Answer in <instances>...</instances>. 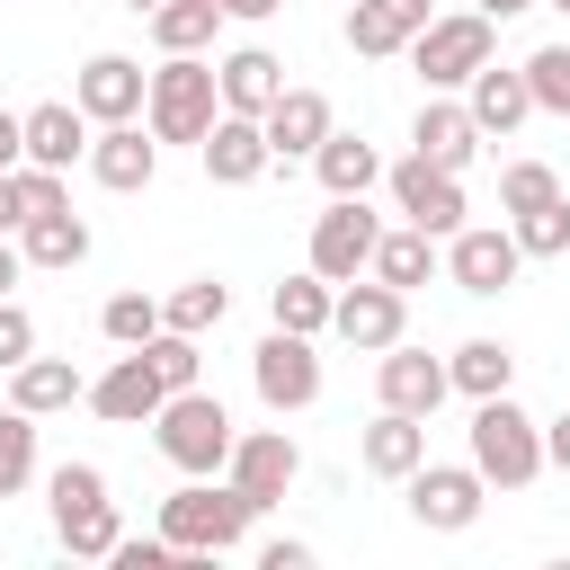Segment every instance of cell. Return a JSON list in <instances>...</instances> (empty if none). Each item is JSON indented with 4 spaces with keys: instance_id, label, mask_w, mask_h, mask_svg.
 I'll return each instance as SVG.
<instances>
[{
    "instance_id": "obj_1",
    "label": "cell",
    "mask_w": 570,
    "mask_h": 570,
    "mask_svg": "<svg viewBox=\"0 0 570 570\" xmlns=\"http://www.w3.org/2000/svg\"><path fill=\"white\" fill-rule=\"evenodd\" d=\"M249 517H258V508H249L232 481H214V472H187V481L160 499V534H169V552H178V561H214V552H240Z\"/></svg>"
},
{
    "instance_id": "obj_2",
    "label": "cell",
    "mask_w": 570,
    "mask_h": 570,
    "mask_svg": "<svg viewBox=\"0 0 570 570\" xmlns=\"http://www.w3.org/2000/svg\"><path fill=\"white\" fill-rule=\"evenodd\" d=\"M232 410L205 392V383H187V392H169L160 410H151V445H160V463L169 472H223V454H232Z\"/></svg>"
},
{
    "instance_id": "obj_3",
    "label": "cell",
    "mask_w": 570,
    "mask_h": 570,
    "mask_svg": "<svg viewBox=\"0 0 570 570\" xmlns=\"http://www.w3.org/2000/svg\"><path fill=\"white\" fill-rule=\"evenodd\" d=\"M223 116V89H214V62L205 53H169L142 89V125L151 142H205V125Z\"/></svg>"
},
{
    "instance_id": "obj_4",
    "label": "cell",
    "mask_w": 570,
    "mask_h": 570,
    "mask_svg": "<svg viewBox=\"0 0 570 570\" xmlns=\"http://www.w3.org/2000/svg\"><path fill=\"white\" fill-rule=\"evenodd\" d=\"M472 472H481L490 490H525V481L543 472V419H525L508 392L472 401Z\"/></svg>"
},
{
    "instance_id": "obj_5",
    "label": "cell",
    "mask_w": 570,
    "mask_h": 570,
    "mask_svg": "<svg viewBox=\"0 0 570 570\" xmlns=\"http://www.w3.org/2000/svg\"><path fill=\"white\" fill-rule=\"evenodd\" d=\"M45 499H53V534H62V552H71V561H107V552H116L125 517H116V499H107V472H98V463H53Z\"/></svg>"
},
{
    "instance_id": "obj_6",
    "label": "cell",
    "mask_w": 570,
    "mask_h": 570,
    "mask_svg": "<svg viewBox=\"0 0 570 570\" xmlns=\"http://www.w3.org/2000/svg\"><path fill=\"white\" fill-rule=\"evenodd\" d=\"M490 27H499V18H481V9L428 18V27L410 36V62H419V80H428V89H463V80L490 62Z\"/></svg>"
},
{
    "instance_id": "obj_7",
    "label": "cell",
    "mask_w": 570,
    "mask_h": 570,
    "mask_svg": "<svg viewBox=\"0 0 570 570\" xmlns=\"http://www.w3.org/2000/svg\"><path fill=\"white\" fill-rule=\"evenodd\" d=\"M374 240H383V214L365 196H330V214H312V276H330V285L365 276Z\"/></svg>"
},
{
    "instance_id": "obj_8",
    "label": "cell",
    "mask_w": 570,
    "mask_h": 570,
    "mask_svg": "<svg viewBox=\"0 0 570 570\" xmlns=\"http://www.w3.org/2000/svg\"><path fill=\"white\" fill-rule=\"evenodd\" d=\"M445 276H454V294H508L517 285V267H525V249H517V232L508 223H463V232H445V258H436Z\"/></svg>"
},
{
    "instance_id": "obj_9",
    "label": "cell",
    "mask_w": 570,
    "mask_h": 570,
    "mask_svg": "<svg viewBox=\"0 0 570 570\" xmlns=\"http://www.w3.org/2000/svg\"><path fill=\"white\" fill-rule=\"evenodd\" d=\"M249 392L285 419V410H312L321 401V356H312V338L303 330H267L258 347H249Z\"/></svg>"
},
{
    "instance_id": "obj_10",
    "label": "cell",
    "mask_w": 570,
    "mask_h": 570,
    "mask_svg": "<svg viewBox=\"0 0 570 570\" xmlns=\"http://www.w3.org/2000/svg\"><path fill=\"white\" fill-rule=\"evenodd\" d=\"M223 481H232L249 508H276V499L303 481V445H294L285 428H240L232 454H223Z\"/></svg>"
},
{
    "instance_id": "obj_11",
    "label": "cell",
    "mask_w": 570,
    "mask_h": 570,
    "mask_svg": "<svg viewBox=\"0 0 570 570\" xmlns=\"http://www.w3.org/2000/svg\"><path fill=\"white\" fill-rule=\"evenodd\" d=\"M330 330H338L347 347L383 356V347L410 330V294H401V285H383V276H347V285H338V303H330Z\"/></svg>"
},
{
    "instance_id": "obj_12",
    "label": "cell",
    "mask_w": 570,
    "mask_h": 570,
    "mask_svg": "<svg viewBox=\"0 0 570 570\" xmlns=\"http://www.w3.org/2000/svg\"><path fill=\"white\" fill-rule=\"evenodd\" d=\"M401 490H410V517H419L428 534H463V525H481V499H490V481H481L472 463H419Z\"/></svg>"
},
{
    "instance_id": "obj_13",
    "label": "cell",
    "mask_w": 570,
    "mask_h": 570,
    "mask_svg": "<svg viewBox=\"0 0 570 570\" xmlns=\"http://www.w3.org/2000/svg\"><path fill=\"white\" fill-rule=\"evenodd\" d=\"M383 187H392V205H401L428 240L463 232V178H445L436 160H419V151H410V160H392V169H383Z\"/></svg>"
},
{
    "instance_id": "obj_14",
    "label": "cell",
    "mask_w": 570,
    "mask_h": 570,
    "mask_svg": "<svg viewBox=\"0 0 570 570\" xmlns=\"http://www.w3.org/2000/svg\"><path fill=\"white\" fill-rule=\"evenodd\" d=\"M142 89H151V71L134 53H89L80 80H71V107L89 125H125V116H142Z\"/></svg>"
},
{
    "instance_id": "obj_15",
    "label": "cell",
    "mask_w": 570,
    "mask_h": 570,
    "mask_svg": "<svg viewBox=\"0 0 570 570\" xmlns=\"http://www.w3.org/2000/svg\"><path fill=\"white\" fill-rule=\"evenodd\" d=\"M481 142H490V134L472 125V107H463V98H445V89H428V107H419V125H410V151H419V160H436L445 178H463V169L481 160Z\"/></svg>"
},
{
    "instance_id": "obj_16",
    "label": "cell",
    "mask_w": 570,
    "mask_h": 570,
    "mask_svg": "<svg viewBox=\"0 0 570 570\" xmlns=\"http://www.w3.org/2000/svg\"><path fill=\"white\" fill-rule=\"evenodd\" d=\"M196 160H205V178H214V187H258V178L276 169V151H267V134H258V116H232V107L205 125Z\"/></svg>"
},
{
    "instance_id": "obj_17",
    "label": "cell",
    "mask_w": 570,
    "mask_h": 570,
    "mask_svg": "<svg viewBox=\"0 0 570 570\" xmlns=\"http://www.w3.org/2000/svg\"><path fill=\"white\" fill-rule=\"evenodd\" d=\"M80 401H89L107 428H151V410L169 401V383L151 374V356H142V347H125V356H116V365H107V374L80 392Z\"/></svg>"
},
{
    "instance_id": "obj_18",
    "label": "cell",
    "mask_w": 570,
    "mask_h": 570,
    "mask_svg": "<svg viewBox=\"0 0 570 570\" xmlns=\"http://www.w3.org/2000/svg\"><path fill=\"white\" fill-rule=\"evenodd\" d=\"M374 392H383V410H410V419H436V401H445L454 383H445V356H428V347H410V338H392V347H383V365H374Z\"/></svg>"
},
{
    "instance_id": "obj_19",
    "label": "cell",
    "mask_w": 570,
    "mask_h": 570,
    "mask_svg": "<svg viewBox=\"0 0 570 570\" xmlns=\"http://www.w3.org/2000/svg\"><path fill=\"white\" fill-rule=\"evenodd\" d=\"M330 125H338V116H330V98H321V89H294V80H285V89H276V107L258 116V134H267V151H276V169H294V160H312Z\"/></svg>"
},
{
    "instance_id": "obj_20",
    "label": "cell",
    "mask_w": 570,
    "mask_h": 570,
    "mask_svg": "<svg viewBox=\"0 0 570 570\" xmlns=\"http://www.w3.org/2000/svg\"><path fill=\"white\" fill-rule=\"evenodd\" d=\"M89 178L98 187H116V196H134V187H151L160 178V142H151V125H98L89 134Z\"/></svg>"
},
{
    "instance_id": "obj_21",
    "label": "cell",
    "mask_w": 570,
    "mask_h": 570,
    "mask_svg": "<svg viewBox=\"0 0 570 570\" xmlns=\"http://www.w3.org/2000/svg\"><path fill=\"white\" fill-rule=\"evenodd\" d=\"M436 18V0H356L347 9V53L356 62H392V53H410V36Z\"/></svg>"
},
{
    "instance_id": "obj_22",
    "label": "cell",
    "mask_w": 570,
    "mask_h": 570,
    "mask_svg": "<svg viewBox=\"0 0 570 570\" xmlns=\"http://www.w3.org/2000/svg\"><path fill=\"white\" fill-rule=\"evenodd\" d=\"M356 463H365L374 481H410V472L428 463V419H410V410H374V428L356 436Z\"/></svg>"
},
{
    "instance_id": "obj_23",
    "label": "cell",
    "mask_w": 570,
    "mask_h": 570,
    "mask_svg": "<svg viewBox=\"0 0 570 570\" xmlns=\"http://www.w3.org/2000/svg\"><path fill=\"white\" fill-rule=\"evenodd\" d=\"M214 89H223V107H232V116H267V107H276V89H285V62H276L267 45H240V53H223V62H214Z\"/></svg>"
},
{
    "instance_id": "obj_24",
    "label": "cell",
    "mask_w": 570,
    "mask_h": 570,
    "mask_svg": "<svg viewBox=\"0 0 570 570\" xmlns=\"http://www.w3.org/2000/svg\"><path fill=\"white\" fill-rule=\"evenodd\" d=\"M463 107H472V125H481V134H499V142H508V134L534 116V98H525V71H508V62H481V71L463 80Z\"/></svg>"
},
{
    "instance_id": "obj_25",
    "label": "cell",
    "mask_w": 570,
    "mask_h": 570,
    "mask_svg": "<svg viewBox=\"0 0 570 570\" xmlns=\"http://www.w3.org/2000/svg\"><path fill=\"white\" fill-rule=\"evenodd\" d=\"M89 392V374L71 365V356H27V365H9V401L27 410V419H53V410H71Z\"/></svg>"
},
{
    "instance_id": "obj_26",
    "label": "cell",
    "mask_w": 570,
    "mask_h": 570,
    "mask_svg": "<svg viewBox=\"0 0 570 570\" xmlns=\"http://www.w3.org/2000/svg\"><path fill=\"white\" fill-rule=\"evenodd\" d=\"M27 160H36V169H71V160H89V116H80L71 98L27 107Z\"/></svg>"
},
{
    "instance_id": "obj_27",
    "label": "cell",
    "mask_w": 570,
    "mask_h": 570,
    "mask_svg": "<svg viewBox=\"0 0 570 570\" xmlns=\"http://www.w3.org/2000/svg\"><path fill=\"white\" fill-rule=\"evenodd\" d=\"M312 178L330 187V196H365V187H383V151L365 142V134H321V151H312Z\"/></svg>"
},
{
    "instance_id": "obj_28",
    "label": "cell",
    "mask_w": 570,
    "mask_h": 570,
    "mask_svg": "<svg viewBox=\"0 0 570 570\" xmlns=\"http://www.w3.org/2000/svg\"><path fill=\"white\" fill-rule=\"evenodd\" d=\"M18 249H27V267H53V276H71L80 258H89V223L62 205V214H36V223H18Z\"/></svg>"
},
{
    "instance_id": "obj_29",
    "label": "cell",
    "mask_w": 570,
    "mask_h": 570,
    "mask_svg": "<svg viewBox=\"0 0 570 570\" xmlns=\"http://www.w3.org/2000/svg\"><path fill=\"white\" fill-rule=\"evenodd\" d=\"M445 383H454L463 401H490V392L517 383V347H508V338H463V347L445 356Z\"/></svg>"
},
{
    "instance_id": "obj_30",
    "label": "cell",
    "mask_w": 570,
    "mask_h": 570,
    "mask_svg": "<svg viewBox=\"0 0 570 570\" xmlns=\"http://www.w3.org/2000/svg\"><path fill=\"white\" fill-rule=\"evenodd\" d=\"M436 258H445V240H428L419 223H401V232H383V240H374V267H365V276H383V285H401V294H410V285H428V276H436Z\"/></svg>"
},
{
    "instance_id": "obj_31",
    "label": "cell",
    "mask_w": 570,
    "mask_h": 570,
    "mask_svg": "<svg viewBox=\"0 0 570 570\" xmlns=\"http://www.w3.org/2000/svg\"><path fill=\"white\" fill-rule=\"evenodd\" d=\"M330 303H338V285L303 267V276H285V285L267 294V321H276V330H303V338H321V330H330Z\"/></svg>"
},
{
    "instance_id": "obj_32",
    "label": "cell",
    "mask_w": 570,
    "mask_h": 570,
    "mask_svg": "<svg viewBox=\"0 0 570 570\" xmlns=\"http://www.w3.org/2000/svg\"><path fill=\"white\" fill-rule=\"evenodd\" d=\"M214 27H223V0H160L151 9V45L160 53H205Z\"/></svg>"
},
{
    "instance_id": "obj_33",
    "label": "cell",
    "mask_w": 570,
    "mask_h": 570,
    "mask_svg": "<svg viewBox=\"0 0 570 570\" xmlns=\"http://www.w3.org/2000/svg\"><path fill=\"white\" fill-rule=\"evenodd\" d=\"M223 312H232V285L223 276H187L178 294H160V330H187V338H205Z\"/></svg>"
},
{
    "instance_id": "obj_34",
    "label": "cell",
    "mask_w": 570,
    "mask_h": 570,
    "mask_svg": "<svg viewBox=\"0 0 570 570\" xmlns=\"http://www.w3.org/2000/svg\"><path fill=\"white\" fill-rule=\"evenodd\" d=\"M27 481H36V419L9 401L0 410V499H18Z\"/></svg>"
},
{
    "instance_id": "obj_35",
    "label": "cell",
    "mask_w": 570,
    "mask_h": 570,
    "mask_svg": "<svg viewBox=\"0 0 570 570\" xmlns=\"http://www.w3.org/2000/svg\"><path fill=\"white\" fill-rule=\"evenodd\" d=\"M561 196V169L552 160H508L499 169V214H534V205H552Z\"/></svg>"
},
{
    "instance_id": "obj_36",
    "label": "cell",
    "mask_w": 570,
    "mask_h": 570,
    "mask_svg": "<svg viewBox=\"0 0 570 570\" xmlns=\"http://www.w3.org/2000/svg\"><path fill=\"white\" fill-rule=\"evenodd\" d=\"M508 232H517L525 258H561V249H570V196H552V205H534V214H508Z\"/></svg>"
},
{
    "instance_id": "obj_37",
    "label": "cell",
    "mask_w": 570,
    "mask_h": 570,
    "mask_svg": "<svg viewBox=\"0 0 570 570\" xmlns=\"http://www.w3.org/2000/svg\"><path fill=\"white\" fill-rule=\"evenodd\" d=\"M517 71H525V98H534L543 116H570V45H543V53H525Z\"/></svg>"
},
{
    "instance_id": "obj_38",
    "label": "cell",
    "mask_w": 570,
    "mask_h": 570,
    "mask_svg": "<svg viewBox=\"0 0 570 570\" xmlns=\"http://www.w3.org/2000/svg\"><path fill=\"white\" fill-rule=\"evenodd\" d=\"M98 330H107V347H142V338L160 330V303H151V294H107V303H98Z\"/></svg>"
},
{
    "instance_id": "obj_39",
    "label": "cell",
    "mask_w": 570,
    "mask_h": 570,
    "mask_svg": "<svg viewBox=\"0 0 570 570\" xmlns=\"http://www.w3.org/2000/svg\"><path fill=\"white\" fill-rule=\"evenodd\" d=\"M142 356H151V374H160L169 392H187V383L205 374V356H196V338H187V330H151V338H142Z\"/></svg>"
},
{
    "instance_id": "obj_40",
    "label": "cell",
    "mask_w": 570,
    "mask_h": 570,
    "mask_svg": "<svg viewBox=\"0 0 570 570\" xmlns=\"http://www.w3.org/2000/svg\"><path fill=\"white\" fill-rule=\"evenodd\" d=\"M9 178H18V214H27V223H36V214H62V205H71V169H36V160H18Z\"/></svg>"
},
{
    "instance_id": "obj_41",
    "label": "cell",
    "mask_w": 570,
    "mask_h": 570,
    "mask_svg": "<svg viewBox=\"0 0 570 570\" xmlns=\"http://www.w3.org/2000/svg\"><path fill=\"white\" fill-rule=\"evenodd\" d=\"M27 356H36V312H27L18 294H0V374L27 365Z\"/></svg>"
},
{
    "instance_id": "obj_42",
    "label": "cell",
    "mask_w": 570,
    "mask_h": 570,
    "mask_svg": "<svg viewBox=\"0 0 570 570\" xmlns=\"http://www.w3.org/2000/svg\"><path fill=\"white\" fill-rule=\"evenodd\" d=\"M107 561H116V570H169L178 552H169V534H116Z\"/></svg>"
},
{
    "instance_id": "obj_43",
    "label": "cell",
    "mask_w": 570,
    "mask_h": 570,
    "mask_svg": "<svg viewBox=\"0 0 570 570\" xmlns=\"http://www.w3.org/2000/svg\"><path fill=\"white\" fill-rule=\"evenodd\" d=\"M18 160H27V116L0 107V169H18Z\"/></svg>"
},
{
    "instance_id": "obj_44",
    "label": "cell",
    "mask_w": 570,
    "mask_h": 570,
    "mask_svg": "<svg viewBox=\"0 0 570 570\" xmlns=\"http://www.w3.org/2000/svg\"><path fill=\"white\" fill-rule=\"evenodd\" d=\"M258 570H312V543H267Z\"/></svg>"
},
{
    "instance_id": "obj_45",
    "label": "cell",
    "mask_w": 570,
    "mask_h": 570,
    "mask_svg": "<svg viewBox=\"0 0 570 570\" xmlns=\"http://www.w3.org/2000/svg\"><path fill=\"white\" fill-rule=\"evenodd\" d=\"M543 463H561V472H570V410H561V419H543Z\"/></svg>"
},
{
    "instance_id": "obj_46",
    "label": "cell",
    "mask_w": 570,
    "mask_h": 570,
    "mask_svg": "<svg viewBox=\"0 0 570 570\" xmlns=\"http://www.w3.org/2000/svg\"><path fill=\"white\" fill-rule=\"evenodd\" d=\"M18 276H27V249H18V240H9V232H0V294H9V285H18Z\"/></svg>"
},
{
    "instance_id": "obj_47",
    "label": "cell",
    "mask_w": 570,
    "mask_h": 570,
    "mask_svg": "<svg viewBox=\"0 0 570 570\" xmlns=\"http://www.w3.org/2000/svg\"><path fill=\"white\" fill-rule=\"evenodd\" d=\"M18 223H27V214H18V178L0 169V232H18Z\"/></svg>"
},
{
    "instance_id": "obj_48",
    "label": "cell",
    "mask_w": 570,
    "mask_h": 570,
    "mask_svg": "<svg viewBox=\"0 0 570 570\" xmlns=\"http://www.w3.org/2000/svg\"><path fill=\"white\" fill-rule=\"evenodd\" d=\"M285 0H223V18H276Z\"/></svg>"
},
{
    "instance_id": "obj_49",
    "label": "cell",
    "mask_w": 570,
    "mask_h": 570,
    "mask_svg": "<svg viewBox=\"0 0 570 570\" xmlns=\"http://www.w3.org/2000/svg\"><path fill=\"white\" fill-rule=\"evenodd\" d=\"M481 18H517V9H534V0H472Z\"/></svg>"
},
{
    "instance_id": "obj_50",
    "label": "cell",
    "mask_w": 570,
    "mask_h": 570,
    "mask_svg": "<svg viewBox=\"0 0 570 570\" xmlns=\"http://www.w3.org/2000/svg\"><path fill=\"white\" fill-rule=\"evenodd\" d=\"M116 9H134V18H151V9H160V0H116Z\"/></svg>"
},
{
    "instance_id": "obj_51",
    "label": "cell",
    "mask_w": 570,
    "mask_h": 570,
    "mask_svg": "<svg viewBox=\"0 0 570 570\" xmlns=\"http://www.w3.org/2000/svg\"><path fill=\"white\" fill-rule=\"evenodd\" d=\"M552 9H561V18H570V0H552Z\"/></svg>"
}]
</instances>
